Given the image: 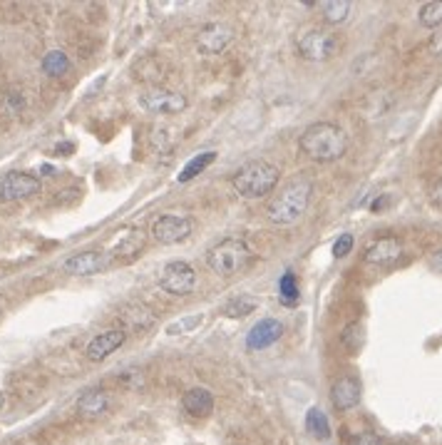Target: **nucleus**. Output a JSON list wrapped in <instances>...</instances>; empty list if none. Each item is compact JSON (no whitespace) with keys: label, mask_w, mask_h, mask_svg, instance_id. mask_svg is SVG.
<instances>
[{"label":"nucleus","mask_w":442,"mask_h":445,"mask_svg":"<svg viewBox=\"0 0 442 445\" xmlns=\"http://www.w3.org/2000/svg\"><path fill=\"white\" fill-rule=\"evenodd\" d=\"M110 408V396L100 388H92V391H85L83 396L77 398V410L83 413L85 418H97L102 416L105 410Z\"/></svg>","instance_id":"obj_18"},{"label":"nucleus","mask_w":442,"mask_h":445,"mask_svg":"<svg viewBox=\"0 0 442 445\" xmlns=\"http://www.w3.org/2000/svg\"><path fill=\"white\" fill-rule=\"evenodd\" d=\"M278 177H281V172H278L276 165L266 160H254L236 169V174L231 177V184L246 199H261L269 192H273V187L278 184Z\"/></svg>","instance_id":"obj_3"},{"label":"nucleus","mask_w":442,"mask_h":445,"mask_svg":"<svg viewBox=\"0 0 442 445\" xmlns=\"http://www.w3.org/2000/svg\"><path fill=\"white\" fill-rule=\"evenodd\" d=\"M259 306V301H256L254 296H246V294H239L236 299H231L229 303L224 306V314L231 316V319H244V316H248L251 311Z\"/></svg>","instance_id":"obj_25"},{"label":"nucleus","mask_w":442,"mask_h":445,"mask_svg":"<svg viewBox=\"0 0 442 445\" xmlns=\"http://www.w3.org/2000/svg\"><path fill=\"white\" fill-rule=\"evenodd\" d=\"M3 403H6V398H3V393H0V408H3Z\"/></svg>","instance_id":"obj_31"},{"label":"nucleus","mask_w":442,"mask_h":445,"mask_svg":"<svg viewBox=\"0 0 442 445\" xmlns=\"http://www.w3.org/2000/svg\"><path fill=\"white\" fill-rule=\"evenodd\" d=\"M330 401L338 410H350L360 403V383L353 376H343L330 388Z\"/></svg>","instance_id":"obj_15"},{"label":"nucleus","mask_w":442,"mask_h":445,"mask_svg":"<svg viewBox=\"0 0 442 445\" xmlns=\"http://www.w3.org/2000/svg\"><path fill=\"white\" fill-rule=\"evenodd\" d=\"M296 48H298V55L308 62H325L341 50V40L330 30L311 28L296 40Z\"/></svg>","instance_id":"obj_5"},{"label":"nucleus","mask_w":442,"mask_h":445,"mask_svg":"<svg viewBox=\"0 0 442 445\" xmlns=\"http://www.w3.org/2000/svg\"><path fill=\"white\" fill-rule=\"evenodd\" d=\"M144 244H147L144 232H142V229H132L127 237H122L117 244H114L112 256L117 259V262H132V259H137L139 251L144 249Z\"/></svg>","instance_id":"obj_17"},{"label":"nucleus","mask_w":442,"mask_h":445,"mask_svg":"<svg viewBox=\"0 0 442 445\" xmlns=\"http://www.w3.org/2000/svg\"><path fill=\"white\" fill-rule=\"evenodd\" d=\"M420 25L425 28H440L442 25V0H432L420 8Z\"/></svg>","instance_id":"obj_26"},{"label":"nucleus","mask_w":442,"mask_h":445,"mask_svg":"<svg viewBox=\"0 0 442 445\" xmlns=\"http://www.w3.org/2000/svg\"><path fill=\"white\" fill-rule=\"evenodd\" d=\"M283 336V324L276 319H261L246 336V346L251 351H261L273 346Z\"/></svg>","instance_id":"obj_14"},{"label":"nucleus","mask_w":442,"mask_h":445,"mask_svg":"<svg viewBox=\"0 0 442 445\" xmlns=\"http://www.w3.org/2000/svg\"><path fill=\"white\" fill-rule=\"evenodd\" d=\"M40 194V179L28 172H10L0 177V204H10Z\"/></svg>","instance_id":"obj_8"},{"label":"nucleus","mask_w":442,"mask_h":445,"mask_svg":"<svg viewBox=\"0 0 442 445\" xmlns=\"http://www.w3.org/2000/svg\"><path fill=\"white\" fill-rule=\"evenodd\" d=\"M107 267V259L102 251H80V254H72L62 269L72 276H94Z\"/></svg>","instance_id":"obj_13"},{"label":"nucleus","mask_w":442,"mask_h":445,"mask_svg":"<svg viewBox=\"0 0 442 445\" xmlns=\"http://www.w3.org/2000/svg\"><path fill=\"white\" fill-rule=\"evenodd\" d=\"M251 256L254 254L248 249L246 239L226 237L207 251V264L219 276H234V274L244 271L251 264Z\"/></svg>","instance_id":"obj_4"},{"label":"nucleus","mask_w":442,"mask_h":445,"mask_svg":"<svg viewBox=\"0 0 442 445\" xmlns=\"http://www.w3.org/2000/svg\"><path fill=\"white\" fill-rule=\"evenodd\" d=\"M40 67L50 78H60V75H65V72L70 70V58H67L62 50H50V53L42 58Z\"/></svg>","instance_id":"obj_21"},{"label":"nucleus","mask_w":442,"mask_h":445,"mask_svg":"<svg viewBox=\"0 0 442 445\" xmlns=\"http://www.w3.org/2000/svg\"><path fill=\"white\" fill-rule=\"evenodd\" d=\"M306 430L318 440H328L330 438V426H328V418H325L323 410L318 408H311L306 416Z\"/></svg>","instance_id":"obj_22"},{"label":"nucleus","mask_w":442,"mask_h":445,"mask_svg":"<svg viewBox=\"0 0 442 445\" xmlns=\"http://www.w3.org/2000/svg\"><path fill=\"white\" fill-rule=\"evenodd\" d=\"M182 405L192 418H209L214 413V396L207 388H189L182 396Z\"/></svg>","instance_id":"obj_16"},{"label":"nucleus","mask_w":442,"mask_h":445,"mask_svg":"<svg viewBox=\"0 0 442 445\" xmlns=\"http://www.w3.org/2000/svg\"><path fill=\"white\" fill-rule=\"evenodd\" d=\"M341 344L348 353H358V351L363 349V344H366V331H363V326H360L358 321H355V324H348V326L343 328Z\"/></svg>","instance_id":"obj_24"},{"label":"nucleus","mask_w":442,"mask_h":445,"mask_svg":"<svg viewBox=\"0 0 442 445\" xmlns=\"http://www.w3.org/2000/svg\"><path fill=\"white\" fill-rule=\"evenodd\" d=\"M234 37V30L224 23H207L196 35V48L204 55H219Z\"/></svg>","instance_id":"obj_10"},{"label":"nucleus","mask_w":442,"mask_h":445,"mask_svg":"<svg viewBox=\"0 0 442 445\" xmlns=\"http://www.w3.org/2000/svg\"><path fill=\"white\" fill-rule=\"evenodd\" d=\"M301 149L316 162H336L348 149V137L333 122H316L301 135Z\"/></svg>","instance_id":"obj_1"},{"label":"nucleus","mask_w":442,"mask_h":445,"mask_svg":"<svg viewBox=\"0 0 442 445\" xmlns=\"http://www.w3.org/2000/svg\"><path fill=\"white\" fill-rule=\"evenodd\" d=\"M124 341H127V331H124V328H110V331L97 333L87 344L85 353H87L90 361H105L107 356H112Z\"/></svg>","instance_id":"obj_11"},{"label":"nucleus","mask_w":442,"mask_h":445,"mask_svg":"<svg viewBox=\"0 0 442 445\" xmlns=\"http://www.w3.org/2000/svg\"><path fill=\"white\" fill-rule=\"evenodd\" d=\"M160 286L171 296H187L196 286V271L187 262H169L162 269Z\"/></svg>","instance_id":"obj_7"},{"label":"nucleus","mask_w":442,"mask_h":445,"mask_svg":"<svg viewBox=\"0 0 442 445\" xmlns=\"http://www.w3.org/2000/svg\"><path fill=\"white\" fill-rule=\"evenodd\" d=\"M119 319L127 324L130 328H139V331H144V328H149L154 324V316L149 314L147 306H142V303H127V306H122L119 309Z\"/></svg>","instance_id":"obj_19"},{"label":"nucleus","mask_w":442,"mask_h":445,"mask_svg":"<svg viewBox=\"0 0 442 445\" xmlns=\"http://www.w3.org/2000/svg\"><path fill=\"white\" fill-rule=\"evenodd\" d=\"M350 249H353V234H341V237H338V242L333 244V254H336L338 259L348 256Z\"/></svg>","instance_id":"obj_28"},{"label":"nucleus","mask_w":442,"mask_h":445,"mask_svg":"<svg viewBox=\"0 0 442 445\" xmlns=\"http://www.w3.org/2000/svg\"><path fill=\"white\" fill-rule=\"evenodd\" d=\"M350 445H383V440L377 438L375 433H358L350 440Z\"/></svg>","instance_id":"obj_29"},{"label":"nucleus","mask_w":442,"mask_h":445,"mask_svg":"<svg viewBox=\"0 0 442 445\" xmlns=\"http://www.w3.org/2000/svg\"><path fill=\"white\" fill-rule=\"evenodd\" d=\"M400 256H402V244L393 237H383V239H375L373 244H368L363 259H366L368 264H373V267H390V264H396Z\"/></svg>","instance_id":"obj_12"},{"label":"nucleus","mask_w":442,"mask_h":445,"mask_svg":"<svg viewBox=\"0 0 442 445\" xmlns=\"http://www.w3.org/2000/svg\"><path fill=\"white\" fill-rule=\"evenodd\" d=\"M194 224L189 217H179V214H164L152 224V237L157 244L162 246H169V244H179L192 234Z\"/></svg>","instance_id":"obj_9"},{"label":"nucleus","mask_w":442,"mask_h":445,"mask_svg":"<svg viewBox=\"0 0 442 445\" xmlns=\"http://www.w3.org/2000/svg\"><path fill=\"white\" fill-rule=\"evenodd\" d=\"M313 187L308 179H294L273 196L269 207H266V217L269 221L278 226H289L294 221H298L306 212L308 202H311Z\"/></svg>","instance_id":"obj_2"},{"label":"nucleus","mask_w":442,"mask_h":445,"mask_svg":"<svg viewBox=\"0 0 442 445\" xmlns=\"http://www.w3.org/2000/svg\"><path fill=\"white\" fill-rule=\"evenodd\" d=\"M318 10H321V15H323L325 23L338 25L348 18L350 3L348 0H323V3H318Z\"/></svg>","instance_id":"obj_20"},{"label":"nucleus","mask_w":442,"mask_h":445,"mask_svg":"<svg viewBox=\"0 0 442 445\" xmlns=\"http://www.w3.org/2000/svg\"><path fill=\"white\" fill-rule=\"evenodd\" d=\"M139 105L152 115H179L187 110V97L167 87H152L139 95Z\"/></svg>","instance_id":"obj_6"},{"label":"nucleus","mask_w":442,"mask_h":445,"mask_svg":"<svg viewBox=\"0 0 442 445\" xmlns=\"http://www.w3.org/2000/svg\"><path fill=\"white\" fill-rule=\"evenodd\" d=\"M214 160H216V152H204V155L192 157L182 169V174H179V182H192L196 174H201L209 165H214Z\"/></svg>","instance_id":"obj_23"},{"label":"nucleus","mask_w":442,"mask_h":445,"mask_svg":"<svg viewBox=\"0 0 442 445\" xmlns=\"http://www.w3.org/2000/svg\"><path fill=\"white\" fill-rule=\"evenodd\" d=\"M432 267H435L437 271L442 274V249H437L435 254H432Z\"/></svg>","instance_id":"obj_30"},{"label":"nucleus","mask_w":442,"mask_h":445,"mask_svg":"<svg viewBox=\"0 0 442 445\" xmlns=\"http://www.w3.org/2000/svg\"><path fill=\"white\" fill-rule=\"evenodd\" d=\"M278 294H281L283 303H289V306H294L298 301V281H296V276L291 271L283 274L281 281H278Z\"/></svg>","instance_id":"obj_27"}]
</instances>
